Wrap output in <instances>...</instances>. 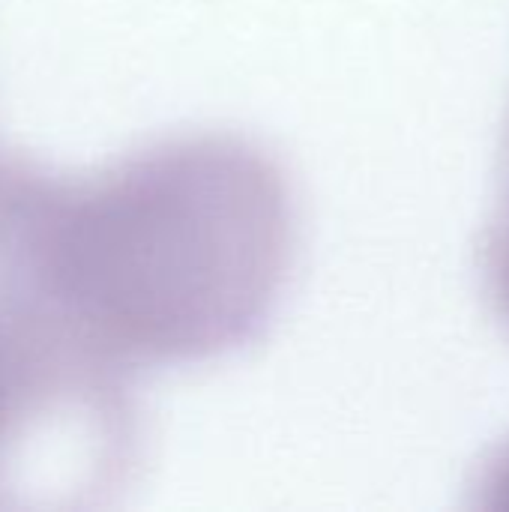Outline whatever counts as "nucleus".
I'll use <instances>...</instances> for the list:
<instances>
[{"label": "nucleus", "instance_id": "f03ea898", "mask_svg": "<svg viewBox=\"0 0 509 512\" xmlns=\"http://www.w3.org/2000/svg\"><path fill=\"white\" fill-rule=\"evenodd\" d=\"M48 189V174L0 162V504L105 489L132 447V375L63 282Z\"/></svg>", "mask_w": 509, "mask_h": 512}, {"label": "nucleus", "instance_id": "f257e3e1", "mask_svg": "<svg viewBox=\"0 0 509 512\" xmlns=\"http://www.w3.org/2000/svg\"><path fill=\"white\" fill-rule=\"evenodd\" d=\"M57 267L129 375L216 360L273 315L294 255L282 168L252 141L201 132L51 180Z\"/></svg>", "mask_w": 509, "mask_h": 512}]
</instances>
